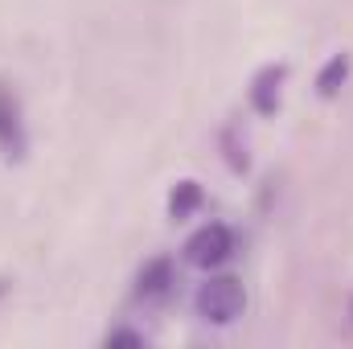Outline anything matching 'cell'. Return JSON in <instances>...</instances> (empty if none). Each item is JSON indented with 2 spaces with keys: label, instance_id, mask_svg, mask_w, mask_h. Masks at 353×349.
Here are the masks:
<instances>
[{
  "label": "cell",
  "instance_id": "obj_1",
  "mask_svg": "<svg viewBox=\"0 0 353 349\" xmlns=\"http://www.w3.org/2000/svg\"><path fill=\"white\" fill-rule=\"evenodd\" d=\"M247 308V288L239 275H210L205 283H197L193 292V312L205 325H234Z\"/></svg>",
  "mask_w": 353,
  "mask_h": 349
},
{
  "label": "cell",
  "instance_id": "obj_2",
  "mask_svg": "<svg viewBox=\"0 0 353 349\" xmlns=\"http://www.w3.org/2000/svg\"><path fill=\"white\" fill-rule=\"evenodd\" d=\"M234 230L226 226V222H205V226H197L193 235H189V243H185V263L189 267H201V271H218L222 263H230L234 255Z\"/></svg>",
  "mask_w": 353,
  "mask_h": 349
},
{
  "label": "cell",
  "instance_id": "obj_3",
  "mask_svg": "<svg viewBox=\"0 0 353 349\" xmlns=\"http://www.w3.org/2000/svg\"><path fill=\"white\" fill-rule=\"evenodd\" d=\"M25 152H29V128H25L21 99L8 83H0V157L25 161Z\"/></svg>",
  "mask_w": 353,
  "mask_h": 349
},
{
  "label": "cell",
  "instance_id": "obj_4",
  "mask_svg": "<svg viewBox=\"0 0 353 349\" xmlns=\"http://www.w3.org/2000/svg\"><path fill=\"white\" fill-rule=\"evenodd\" d=\"M283 83H288V66L283 62H267L255 70L251 87H247V103L259 119H275L279 103H283Z\"/></svg>",
  "mask_w": 353,
  "mask_h": 349
},
{
  "label": "cell",
  "instance_id": "obj_5",
  "mask_svg": "<svg viewBox=\"0 0 353 349\" xmlns=\"http://www.w3.org/2000/svg\"><path fill=\"white\" fill-rule=\"evenodd\" d=\"M176 292V259L173 255H152L136 271V300L140 304H165Z\"/></svg>",
  "mask_w": 353,
  "mask_h": 349
},
{
  "label": "cell",
  "instance_id": "obj_6",
  "mask_svg": "<svg viewBox=\"0 0 353 349\" xmlns=\"http://www.w3.org/2000/svg\"><path fill=\"white\" fill-rule=\"evenodd\" d=\"M218 148H222V161H226V169L234 177L251 173V144H247V136L239 132V123H226V128L218 132Z\"/></svg>",
  "mask_w": 353,
  "mask_h": 349
},
{
  "label": "cell",
  "instance_id": "obj_7",
  "mask_svg": "<svg viewBox=\"0 0 353 349\" xmlns=\"http://www.w3.org/2000/svg\"><path fill=\"white\" fill-rule=\"evenodd\" d=\"M205 206V189H201V181H176L173 189H169V218L173 222H189L197 210Z\"/></svg>",
  "mask_w": 353,
  "mask_h": 349
},
{
  "label": "cell",
  "instance_id": "obj_8",
  "mask_svg": "<svg viewBox=\"0 0 353 349\" xmlns=\"http://www.w3.org/2000/svg\"><path fill=\"white\" fill-rule=\"evenodd\" d=\"M350 70H353V58L341 50V54H333L321 70H316V94L321 99H337L341 94V87L350 83Z\"/></svg>",
  "mask_w": 353,
  "mask_h": 349
},
{
  "label": "cell",
  "instance_id": "obj_9",
  "mask_svg": "<svg viewBox=\"0 0 353 349\" xmlns=\"http://www.w3.org/2000/svg\"><path fill=\"white\" fill-rule=\"evenodd\" d=\"M103 346H148V337L140 333V329H128V325H115L107 337H103Z\"/></svg>",
  "mask_w": 353,
  "mask_h": 349
},
{
  "label": "cell",
  "instance_id": "obj_10",
  "mask_svg": "<svg viewBox=\"0 0 353 349\" xmlns=\"http://www.w3.org/2000/svg\"><path fill=\"white\" fill-rule=\"evenodd\" d=\"M8 292H12V279H8V275H0V304H4V296H8Z\"/></svg>",
  "mask_w": 353,
  "mask_h": 349
},
{
  "label": "cell",
  "instance_id": "obj_11",
  "mask_svg": "<svg viewBox=\"0 0 353 349\" xmlns=\"http://www.w3.org/2000/svg\"><path fill=\"white\" fill-rule=\"evenodd\" d=\"M350 325H353V300H350Z\"/></svg>",
  "mask_w": 353,
  "mask_h": 349
}]
</instances>
